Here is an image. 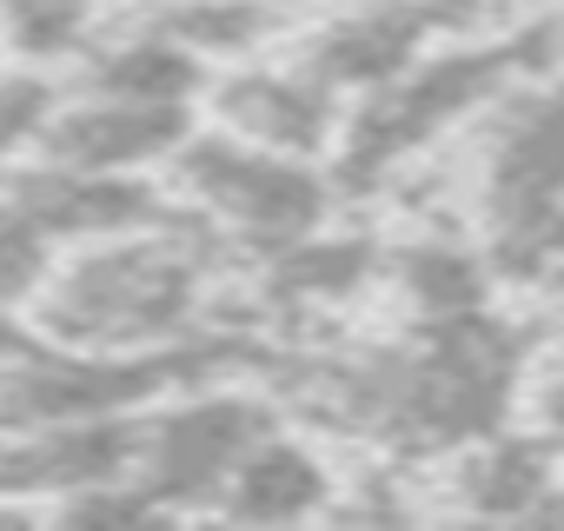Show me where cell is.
Masks as SVG:
<instances>
[{"label":"cell","instance_id":"17","mask_svg":"<svg viewBox=\"0 0 564 531\" xmlns=\"http://www.w3.org/2000/svg\"><path fill=\"white\" fill-rule=\"evenodd\" d=\"M551 306H557V319H564V273L551 280Z\"/></svg>","mask_w":564,"mask_h":531},{"label":"cell","instance_id":"5","mask_svg":"<svg viewBox=\"0 0 564 531\" xmlns=\"http://www.w3.org/2000/svg\"><path fill=\"white\" fill-rule=\"evenodd\" d=\"M279 425V399L259 386H232L219 372L186 379L140 405V445H133V478L166 518H213L219 485L246 458L259 432Z\"/></svg>","mask_w":564,"mask_h":531},{"label":"cell","instance_id":"15","mask_svg":"<svg viewBox=\"0 0 564 531\" xmlns=\"http://www.w3.org/2000/svg\"><path fill=\"white\" fill-rule=\"evenodd\" d=\"M61 252H67V246H61L8 186H0V313L28 326V306H34L41 286L54 280Z\"/></svg>","mask_w":564,"mask_h":531},{"label":"cell","instance_id":"11","mask_svg":"<svg viewBox=\"0 0 564 531\" xmlns=\"http://www.w3.org/2000/svg\"><path fill=\"white\" fill-rule=\"evenodd\" d=\"M333 491H339V478H333L326 452L279 419L272 432H259L246 445V458L232 465V478L213 498V518H232V524H300V518L333 511Z\"/></svg>","mask_w":564,"mask_h":531},{"label":"cell","instance_id":"10","mask_svg":"<svg viewBox=\"0 0 564 531\" xmlns=\"http://www.w3.org/2000/svg\"><path fill=\"white\" fill-rule=\"evenodd\" d=\"M386 273V252L366 239V232H306L293 239L286 252H272L252 266V286H246V306L259 319H319V313H339L352 306L372 280Z\"/></svg>","mask_w":564,"mask_h":531},{"label":"cell","instance_id":"2","mask_svg":"<svg viewBox=\"0 0 564 531\" xmlns=\"http://www.w3.org/2000/svg\"><path fill=\"white\" fill-rule=\"evenodd\" d=\"M232 252L180 206L160 219L67 246L28 306V333L80 353H180L219 339V273Z\"/></svg>","mask_w":564,"mask_h":531},{"label":"cell","instance_id":"6","mask_svg":"<svg viewBox=\"0 0 564 531\" xmlns=\"http://www.w3.org/2000/svg\"><path fill=\"white\" fill-rule=\"evenodd\" d=\"M199 120L252 140V147H272V153H293V160H326L339 153V133H346V100L293 54H252V61H232V67H213V87L199 100Z\"/></svg>","mask_w":564,"mask_h":531},{"label":"cell","instance_id":"13","mask_svg":"<svg viewBox=\"0 0 564 531\" xmlns=\"http://www.w3.org/2000/svg\"><path fill=\"white\" fill-rule=\"evenodd\" d=\"M386 280L399 286L412 319H465V313H485L491 259L465 252L452 239H412V246L386 252Z\"/></svg>","mask_w":564,"mask_h":531},{"label":"cell","instance_id":"1","mask_svg":"<svg viewBox=\"0 0 564 531\" xmlns=\"http://www.w3.org/2000/svg\"><path fill=\"white\" fill-rule=\"evenodd\" d=\"M286 392L319 432H359L386 452H458L505 425L518 392V339L491 313L412 319L405 339L306 359Z\"/></svg>","mask_w":564,"mask_h":531},{"label":"cell","instance_id":"4","mask_svg":"<svg viewBox=\"0 0 564 531\" xmlns=\"http://www.w3.org/2000/svg\"><path fill=\"white\" fill-rule=\"evenodd\" d=\"M511 74H518V47L511 41L419 54L399 80H386L379 94L346 107V133H339V153H333V173L346 186H379L412 153H425L438 133H452L465 113L491 107L511 87Z\"/></svg>","mask_w":564,"mask_h":531},{"label":"cell","instance_id":"9","mask_svg":"<svg viewBox=\"0 0 564 531\" xmlns=\"http://www.w3.org/2000/svg\"><path fill=\"white\" fill-rule=\"evenodd\" d=\"M199 127L193 107H140V100H107V94H61L47 133L34 140V160L87 166V173H160L180 140Z\"/></svg>","mask_w":564,"mask_h":531},{"label":"cell","instance_id":"16","mask_svg":"<svg viewBox=\"0 0 564 531\" xmlns=\"http://www.w3.org/2000/svg\"><path fill=\"white\" fill-rule=\"evenodd\" d=\"M21 339H28V326H21V319H8V313H0V353H14Z\"/></svg>","mask_w":564,"mask_h":531},{"label":"cell","instance_id":"7","mask_svg":"<svg viewBox=\"0 0 564 531\" xmlns=\"http://www.w3.org/2000/svg\"><path fill=\"white\" fill-rule=\"evenodd\" d=\"M478 206L491 226L564 206V87L498 94L478 133Z\"/></svg>","mask_w":564,"mask_h":531},{"label":"cell","instance_id":"12","mask_svg":"<svg viewBox=\"0 0 564 531\" xmlns=\"http://www.w3.org/2000/svg\"><path fill=\"white\" fill-rule=\"evenodd\" d=\"M551 452L538 438L518 432H485L471 445L452 452V491L465 511H491V518H518V511H544L551 505Z\"/></svg>","mask_w":564,"mask_h":531},{"label":"cell","instance_id":"8","mask_svg":"<svg viewBox=\"0 0 564 531\" xmlns=\"http://www.w3.org/2000/svg\"><path fill=\"white\" fill-rule=\"evenodd\" d=\"M432 21V0H346L293 41V61H306L339 100H366L425 54Z\"/></svg>","mask_w":564,"mask_h":531},{"label":"cell","instance_id":"3","mask_svg":"<svg viewBox=\"0 0 564 531\" xmlns=\"http://www.w3.org/2000/svg\"><path fill=\"white\" fill-rule=\"evenodd\" d=\"M166 199L180 213H193L239 266H259L272 252H286L293 239L319 232L333 213V186L339 173L326 160H293V153H272L252 147L213 120H199L180 153L160 166Z\"/></svg>","mask_w":564,"mask_h":531},{"label":"cell","instance_id":"14","mask_svg":"<svg viewBox=\"0 0 564 531\" xmlns=\"http://www.w3.org/2000/svg\"><path fill=\"white\" fill-rule=\"evenodd\" d=\"M107 28V0H0V61L67 67Z\"/></svg>","mask_w":564,"mask_h":531}]
</instances>
